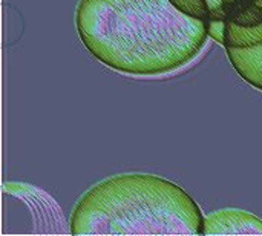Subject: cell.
<instances>
[{
	"instance_id": "1",
	"label": "cell",
	"mask_w": 262,
	"mask_h": 236,
	"mask_svg": "<svg viewBox=\"0 0 262 236\" xmlns=\"http://www.w3.org/2000/svg\"><path fill=\"white\" fill-rule=\"evenodd\" d=\"M77 32L103 65L129 75H161L190 63L204 48L207 22L169 0H80Z\"/></svg>"
},
{
	"instance_id": "2",
	"label": "cell",
	"mask_w": 262,
	"mask_h": 236,
	"mask_svg": "<svg viewBox=\"0 0 262 236\" xmlns=\"http://www.w3.org/2000/svg\"><path fill=\"white\" fill-rule=\"evenodd\" d=\"M74 235H203L196 201L152 174H120L92 186L71 213Z\"/></svg>"
},
{
	"instance_id": "3",
	"label": "cell",
	"mask_w": 262,
	"mask_h": 236,
	"mask_svg": "<svg viewBox=\"0 0 262 236\" xmlns=\"http://www.w3.org/2000/svg\"><path fill=\"white\" fill-rule=\"evenodd\" d=\"M203 235H262V220L241 209H223L204 217Z\"/></svg>"
},
{
	"instance_id": "4",
	"label": "cell",
	"mask_w": 262,
	"mask_h": 236,
	"mask_svg": "<svg viewBox=\"0 0 262 236\" xmlns=\"http://www.w3.org/2000/svg\"><path fill=\"white\" fill-rule=\"evenodd\" d=\"M226 51L236 72L262 91V43L252 48H226Z\"/></svg>"
},
{
	"instance_id": "5",
	"label": "cell",
	"mask_w": 262,
	"mask_h": 236,
	"mask_svg": "<svg viewBox=\"0 0 262 236\" xmlns=\"http://www.w3.org/2000/svg\"><path fill=\"white\" fill-rule=\"evenodd\" d=\"M262 43V25L241 26L226 20V48H252Z\"/></svg>"
},
{
	"instance_id": "6",
	"label": "cell",
	"mask_w": 262,
	"mask_h": 236,
	"mask_svg": "<svg viewBox=\"0 0 262 236\" xmlns=\"http://www.w3.org/2000/svg\"><path fill=\"white\" fill-rule=\"evenodd\" d=\"M180 12L192 17V18H198V20H204L209 22V15H210V6L207 0H169Z\"/></svg>"
},
{
	"instance_id": "7",
	"label": "cell",
	"mask_w": 262,
	"mask_h": 236,
	"mask_svg": "<svg viewBox=\"0 0 262 236\" xmlns=\"http://www.w3.org/2000/svg\"><path fill=\"white\" fill-rule=\"evenodd\" d=\"M207 34L212 40L223 43L226 38V20H209L207 22Z\"/></svg>"
},
{
	"instance_id": "8",
	"label": "cell",
	"mask_w": 262,
	"mask_h": 236,
	"mask_svg": "<svg viewBox=\"0 0 262 236\" xmlns=\"http://www.w3.org/2000/svg\"><path fill=\"white\" fill-rule=\"evenodd\" d=\"M207 2H209V6H210V9L221 6V0H207Z\"/></svg>"
}]
</instances>
